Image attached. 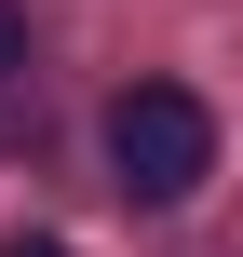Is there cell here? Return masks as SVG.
Segmentation results:
<instances>
[{
	"instance_id": "cell-1",
	"label": "cell",
	"mask_w": 243,
	"mask_h": 257,
	"mask_svg": "<svg viewBox=\"0 0 243 257\" xmlns=\"http://www.w3.org/2000/svg\"><path fill=\"white\" fill-rule=\"evenodd\" d=\"M108 176H122V203H189L216 176V108L189 81H135L108 108Z\"/></svg>"
},
{
	"instance_id": "cell-2",
	"label": "cell",
	"mask_w": 243,
	"mask_h": 257,
	"mask_svg": "<svg viewBox=\"0 0 243 257\" xmlns=\"http://www.w3.org/2000/svg\"><path fill=\"white\" fill-rule=\"evenodd\" d=\"M14 54H27V14H14V0H0V68H14Z\"/></svg>"
},
{
	"instance_id": "cell-3",
	"label": "cell",
	"mask_w": 243,
	"mask_h": 257,
	"mask_svg": "<svg viewBox=\"0 0 243 257\" xmlns=\"http://www.w3.org/2000/svg\"><path fill=\"white\" fill-rule=\"evenodd\" d=\"M0 257H68V244H41V230H14V244H0Z\"/></svg>"
}]
</instances>
